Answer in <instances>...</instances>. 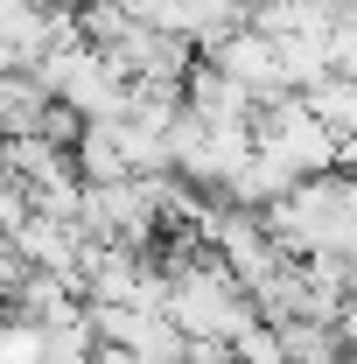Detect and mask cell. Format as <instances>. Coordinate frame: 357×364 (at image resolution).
<instances>
[{
    "label": "cell",
    "instance_id": "6da1fadb",
    "mask_svg": "<svg viewBox=\"0 0 357 364\" xmlns=\"http://www.w3.org/2000/svg\"><path fill=\"white\" fill-rule=\"evenodd\" d=\"M252 134H260V147L287 154L302 176H329V168H336V154H343L336 127H322V119H315L302 91H280V98H267V105L252 112Z\"/></svg>",
    "mask_w": 357,
    "mask_h": 364
},
{
    "label": "cell",
    "instance_id": "7a4b0ae2",
    "mask_svg": "<svg viewBox=\"0 0 357 364\" xmlns=\"http://www.w3.org/2000/svg\"><path fill=\"white\" fill-rule=\"evenodd\" d=\"M203 56H218L224 70L238 77V85H252L260 98H280V91H294L287 85V63H280V43H273L267 28H231V36H218V43L203 49Z\"/></svg>",
    "mask_w": 357,
    "mask_h": 364
},
{
    "label": "cell",
    "instance_id": "3957f363",
    "mask_svg": "<svg viewBox=\"0 0 357 364\" xmlns=\"http://www.w3.org/2000/svg\"><path fill=\"white\" fill-rule=\"evenodd\" d=\"M182 98H189V112H196V119H252V112L267 105L252 85H238L218 56H196V70L182 77Z\"/></svg>",
    "mask_w": 357,
    "mask_h": 364
},
{
    "label": "cell",
    "instance_id": "277c9868",
    "mask_svg": "<svg viewBox=\"0 0 357 364\" xmlns=\"http://www.w3.org/2000/svg\"><path fill=\"white\" fill-rule=\"evenodd\" d=\"M294 189H302V168H294L287 154L260 147V154H252V161L238 168V182H231L224 196H231V203H245V210H273V203H287Z\"/></svg>",
    "mask_w": 357,
    "mask_h": 364
},
{
    "label": "cell",
    "instance_id": "5b68a950",
    "mask_svg": "<svg viewBox=\"0 0 357 364\" xmlns=\"http://www.w3.org/2000/svg\"><path fill=\"white\" fill-rule=\"evenodd\" d=\"M56 112V91L36 70H7L0 77V127L7 134H43V119Z\"/></svg>",
    "mask_w": 357,
    "mask_h": 364
},
{
    "label": "cell",
    "instance_id": "8992f818",
    "mask_svg": "<svg viewBox=\"0 0 357 364\" xmlns=\"http://www.w3.org/2000/svg\"><path fill=\"white\" fill-rule=\"evenodd\" d=\"M78 168H85V182H127V176H134V161H127L112 119H91V127H85V140H78Z\"/></svg>",
    "mask_w": 357,
    "mask_h": 364
},
{
    "label": "cell",
    "instance_id": "52a82bcc",
    "mask_svg": "<svg viewBox=\"0 0 357 364\" xmlns=\"http://www.w3.org/2000/svg\"><path fill=\"white\" fill-rule=\"evenodd\" d=\"M309 98V112L322 127H336V134H357V70H329L322 85L302 91Z\"/></svg>",
    "mask_w": 357,
    "mask_h": 364
},
{
    "label": "cell",
    "instance_id": "ba28073f",
    "mask_svg": "<svg viewBox=\"0 0 357 364\" xmlns=\"http://www.w3.org/2000/svg\"><path fill=\"white\" fill-rule=\"evenodd\" d=\"M49 350H56V336L36 316H14L7 336H0V364H49Z\"/></svg>",
    "mask_w": 357,
    "mask_h": 364
},
{
    "label": "cell",
    "instance_id": "9c48e42d",
    "mask_svg": "<svg viewBox=\"0 0 357 364\" xmlns=\"http://www.w3.org/2000/svg\"><path fill=\"white\" fill-rule=\"evenodd\" d=\"M231 343H238V358H245V364H294V350H287V336H280V329H273L267 316L252 322V329H238Z\"/></svg>",
    "mask_w": 357,
    "mask_h": 364
},
{
    "label": "cell",
    "instance_id": "30bf717a",
    "mask_svg": "<svg viewBox=\"0 0 357 364\" xmlns=\"http://www.w3.org/2000/svg\"><path fill=\"white\" fill-rule=\"evenodd\" d=\"M189 364H245L231 336H189Z\"/></svg>",
    "mask_w": 357,
    "mask_h": 364
},
{
    "label": "cell",
    "instance_id": "8fae6325",
    "mask_svg": "<svg viewBox=\"0 0 357 364\" xmlns=\"http://www.w3.org/2000/svg\"><path fill=\"white\" fill-rule=\"evenodd\" d=\"M336 343H343V350L357 358V294L343 301V316H336Z\"/></svg>",
    "mask_w": 357,
    "mask_h": 364
},
{
    "label": "cell",
    "instance_id": "7c38bea8",
    "mask_svg": "<svg viewBox=\"0 0 357 364\" xmlns=\"http://www.w3.org/2000/svg\"><path fill=\"white\" fill-rule=\"evenodd\" d=\"M98 364H154V358H140V350H127V343H98Z\"/></svg>",
    "mask_w": 357,
    "mask_h": 364
},
{
    "label": "cell",
    "instance_id": "4fadbf2b",
    "mask_svg": "<svg viewBox=\"0 0 357 364\" xmlns=\"http://www.w3.org/2000/svg\"><path fill=\"white\" fill-rule=\"evenodd\" d=\"M169 364H189V358H169Z\"/></svg>",
    "mask_w": 357,
    "mask_h": 364
}]
</instances>
